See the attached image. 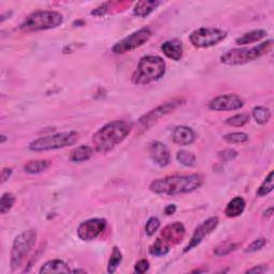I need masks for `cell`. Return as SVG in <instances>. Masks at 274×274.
Returning a JSON list of instances; mask_svg holds the SVG:
<instances>
[{
  "instance_id": "cell-1",
  "label": "cell",
  "mask_w": 274,
  "mask_h": 274,
  "mask_svg": "<svg viewBox=\"0 0 274 274\" xmlns=\"http://www.w3.org/2000/svg\"><path fill=\"white\" fill-rule=\"evenodd\" d=\"M204 183V177L199 174L175 175L156 179L152 181L149 188L157 195L175 196L194 192Z\"/></svg>"
},
{
  "instance_id": "cell-2",
  "label": "cell",
  "mask_w": 274,
  "mask_h": 274,
  "mask_svg": "<svg viewBox=\"0 0 274 274\" xmlns=\"http://www.w3.org/2000/svg\"><path fill=\"white\" fill-rule=\"evenodd\" d=\"M132 129V123L124 120H116L105 124L92 136L94 149L102 154L111 152L130 135Z\"/></svg>"
},
{
  "instance_id": "cell-3",
  "label": "cell",
  "mask_w": 274,
  "mask_h": 274,
  "mask_svg": "<svg viewBox=\"0 0 274 274\" xmlns=\"http://www.w3.org/2000/svg\"><path fill=\"white\" fill-rule=\"evenodd\" d=\"M166 72V63L159 56L143 57L132 75V83L135 85H148L161 79Z\"/></svg>"
},
{
  "instance_id": "cell-4",
  "label": "cell",
  "mask_w": 274,
  "mask_h": 274,
  "mask_svg": "<svg viewBox=\"0 0 274 274\" xmlns=\"http://www.w3.org/2000/svg\"><path fill=\"white\" fill-rule=\"evenodd\" d=\"M272 47L273 40H268L251 48L230 49L221 56L220 60L226 66H242L269 54Z\"/></svg>"
},
{
  "instance_id": "cell-5",
  "label": "cell",
  "mask_w": 274,
  "mask_h": 274,
  "mask_svg": "<svg viewBox=\"0 0 274 274\" xmlns=\"http://www.w3.org/2000/svg\"><path fill=\"white\" fill-rule=\"evenodd\" d=\"M62 22L63 16L59 12L40 10V11L29 14L20 24L19 29L24 33H34V31L56 28L60 26Z\"/></svg>"
},
{
  "instance_id": "cell-6",
  "label": "cell",
  "mask_w": 274,
  "mask_h": 274,
  "mask_svg": "<svg viewBox=\"0 0 274 274\" xmlns=\"http://www.w3.org/2000/svg\"><path fill=\"white\" fill-rule=\"evenodd\" d=\"M77 141L78 134L76 132H61L57 134L39 137V139L29 144L28 148L29 150L35 152H43L66 148V147L74 145Z\"/></svg>"
},
{
  "instance_id": "cell-7",
  "label": "cell",
  "mask_w": 274,
  "mask_h": 274,
  "mask_svg": "<svg viewBox=\"0 0 274 274\" xmlns=\"http://www.w3.org/2000/svg\"><path fill=\"white\" fill-rule=\"evenodd\" d=\"M37 238L38 235L33 229L23 231L15 238L11 250V256H10L11 257L10 266H11L12 271H16L19 267H22L29 253L35 248Z\"/></svg>"
},
{
  "instance_id": "cell-8",
  "label": "cell",
  "mask_w": 274,
  "mask_h": 274,
  "mask_svg": "<svg viewBox=\"0 0 274 274\" xmlns=\"http://www.w3.org/2000/svg\"><path fill=\"white\" fill-rule=\"evenodd\" d=\"M227 37V33L218 28H198L189 35L188 40L197 48H208L218 44Z\"/></svg>"
},
{
  "instance_id": "cell-9",
  "label": "cell",
  "mask_w": 274,
  "mask_h": 274,
  "mask_svg": "<svg viewBox=\"0 0 274 274\" xmlns=\"http://www.w3.org/2000/svg\"><path fill=\"white\" fill-rule=\"evenodd\" d=\"M184 99L182 98H176L172 101H168L156 108L150 111L149 113L145 114L143 117L139 120V126L142 130H148L153 124H155L162 117H165L166 115L173 113L175 109H177L180 105L184 103Z\"/></svg>"
},
{
  "instance_id": "cell-10",
  "label": "cell",
  "mask_w": 274,
  "mask_h": 274,
  "mask_svg": "<svg viewBox=\"0 0 274 274\" xmlns=\"http://www.w3.org/2000/svg\"><path fill=\"white\" fill-rule=\"evenodd\" d=\"M151 36L152 31L149 28H142L131 34L130 36L125 37L124 39L119 41L118 43H116L113 46L112 51L116 55H122L125 54V52L132 51L147 43V42L150 40Z\"/></svg>"
},
{
  "instance_id": "cell-11",
  "label": "cell",
  "mask_w": 274,
  "mask_h": 274,
  "mask_svg": "<svg viewBox=\"0 0 274 274\" xmlns=\"http://www.w3.org/2000/svg\"><path fill=\"white\" fill-rule=\"evenodd\" d=\"M106 226V220L90 218L79 224L77 228V236L83 241H93L104 233Z\"/></svg>"
},
{
  "instance_id": "cell-12",
  "label": "cell",
  "mask_w": 274,
  "mask_h": 274,
  "mask_svg": "<svg viewBox=\"0 0 274 274\" xmlns=\"http://www.w3.org/2000/svg\"><path fill=\"white\" fill-rule=\"evenodd\" d=\"M218 223H220V220L217 216H211L207 218L206 221H204V222L200 225H198L195 228L193 236L191 239H189L187 245L184 248L183 253H187L191 250H193L194 248L198 246L200 243H202L205 237L211 234L212 231L217 227Z\"/></svg>"
},
{
  "instance_id": "cell-13",
  "label": "cell",
  "mask_w": 274,
  "mask_h": 274,
  "mask_svg": "<svg viewBox=\"0 0 274 274\" xmlns=\"http://www.w3.org/2000/svg\"><path fill=\"white\" fill-rule=\"evenodd\" d=\"M244 106V101L234 93L218 96L209 102V109L214 112H231L237 111Z\"/></svg>"
},
{
  "instance_id": "cell-14",
  "label": "cell",
  "mask_w": 274,
  "mask_h": 274,
  "mask_svg": "<svg viewBox=\"0 0 274 274\" xmlns=\"http://www.w3.org/2000/svg\"><path fill=\"white\" fill-rule=\"evenodd\" d=\"M185 235V228L182 223L174 222L163 228L160 234V238L165 241L168 245H176L180 243Z\"/></svg>"
},
{
  "instance_id": "cell-15",
  "label": "cell",
  "mask_w": 274,
  "mask_h": 274,
  "mask_svg": "<svg viewBox=\"0 0 274 274\" xmlns=\"http://www.w3.org/2000/svg\"><path fill=\"white\" fill-rule=\"evenodd\" d=\"M148 152L152 162L160 166L165 167L171 163V153L167 146L161 142H152L148 147Z\"/></svg>"
},
{
  "instance_id": "cell-16",
  "label": "cell",
  "mask_w": 274,
  "mask_h": 274,
  "mask_svg": "<svg viewBox=\"0 0 274 274\" xmlns=\"http://www.w3.org/2000/svg\"><path fill=\"white\" fill-rule=\"evenodd\" d=\"M173 142L179 146L192 145L196 140L195 132L185 125L176 126L172 134Z\"/></svg>"
},
{
  "instance_id": "cell-17",
  "label": "cell",
  "mask_w": 274,
  "mask_h": 274,
  "mask_svg": "<svg viewBox=\"0 0 274 274\" xmlns=\"http://www.w3.org/2000/svg\"><path fill=\"white\" fill-rule=\"evenodd\" d=\"M161 50L163 54L174 61H179L183 56V45L179 40H170L162 44Z\"/></svg>"
},
{
  "instance_id": "cell-18",
  "label": "cell",
  "mask_w": 274,
  "mask_h": 274,
  "mask_svg": "<svg viewBox=\"0 0 274 274\" xmlns=\"http://www.w3.org/2000/svg\"><path fill=\"white\" fill-rule=\"evenodd\" d=\"M245 200L243 197L237 196L228 203L225 208V215L227 217H237L240 216L245 210Z\"/></svg>"
},
{
  "instance_id": "cell-19",
  "label": "cell",
  "mask_w": 274,
  "mask_h": 274,
  "mask_svg": "<svg viewBox=\"0 0 274 274\" xmlns=\"http://www.w3.org/2000/svg\"><path fill=\"white\" fill-rule=\"evenodd\" d=\"M160 5L161 3L156 2V0H150V2H148V0L147 2L146 0H142V2H139L135 5L133 13L136 16L144 18L149 16Z\"/></svg>"
},
{
  "instance_id": "cell-20",
  "label": "cell",
  "mask_w": 274,
  "mask_h": 274,
  "mask_svg": "<svg viewBox=\"0 0 274 274\" xmlns=\"http://www.w3.org/2000/svg\"><path fill=\"white\" fill-rule=\"evenodd\" d=\"M41 274L43 273H70L72 272L67 263L60 259H52L46 261L43 266L41 267Z\"/></svg>"
},
{
  "instance_id": "cell-21",
  "label": "cell",
  "mask_w": 274,
  "mask_h": 274,
  "mask_svg": "<svg viewBox=\"0 0 274 274\" xmlns=\"http://www.w3.org/2000/svg\"><path fill=\"white\" fill-rule=\"evenodd\" d=\"M93 154V149L90 146L80 145L73 149L70 153V161L74 163H81L88 161Z\"/></svg>"
},
{
  "instance_id": "cell-22",
  "label": "cell",
  "mask_w": 274,
  "mask_h": 274,
  "mask_svg": "<svg viewBox=\"0 0 274 274\" xmlns=\"http://www.w3.org/2000/svg\"><path fill=\"white\" fill-rule=\"evenodd\" d=\"M268 33L266 30L263 29H256V30H252L250 33L244 34L242 37L238 38L236 40V43L238 45H248L255 43V42L261 41L263 38H266Z\"/></svg>"
},
{
  "instance_id": "cell-23",
  "label": "cell",
  "mask_w": 274,
  "mask_h": 274,
  "mask_svg": "<svg viewBox=\"0 0 274 274\" xmlns=\"http://www.w3.org/2000/svg\"><path fill=\"white\" fill-rule=\"evenodd\" d=\"M50 165H51V162L48 160H33L25 164L24 170L27 174L36 175V174L45 172L50 167Z\"/></svg>"
},
{
  "instance_id": "cell-24",
  "label": "cell",
  "mask_w": 274,
  "mask_h": 274,
  "mask_svg": "<svg viewBox=\"0 0 274 274\" xmlns=\"http://www.w3.org/2000/svg\"><path fill=\"white\" fill-rule=\"evenodd\" d=\"M172 246L168 245L165 241H163L160 237L157 238L152 245L149 248V253L150 255L155 256V257H160V256H165L170 253Z\"/></svg>"
},
{
  "instance_id": "cell-25",
  "label": "cell",
  "mask_w": 274,
  "mask_h": 274,
  "mask_svg": "<svg viewBox=\"0 0 274 274\" xmlns=\"http://www.w3.org/2000/svg\"><path fill=\"white\" fill-rule=\"evenodd\" d=\"M252 116L258 124H266L271 119V111L265 106H256L253 108Z\"/></svg>"
},
{
  "instance_id": "cell-26",
  "label": "cell",
  "mask_w": 274,
  "mask_h": 274,
  "mask_svg": "<svg viewBox=\"0 0 274 274\" xmlns=\"http://www.w3.org/2000/svg\"><path fill=\"white\" fill-rule=\"evenodd\" d=\"M241 244L237 243V242H224V243H221L217 245L213 253L214 255L217 257H224L226 255H229L230 253L235 252Z\"/></svg>"
},
{
  "instance_id": "cell-27",
  "label": "cell",
  "mask_w": 274,
  "mask_h": 274,
  "mask_svg": "<svg viewBox=\"0 0 274 274\" xmlns=\"http://www.w3.org/2000/svg\"><path fill=\"white\" fill-rule=\"evenodd\" d=\"M121 261H122V253L117 246H115L113 249L112 255H111L108 263H107V272L115 273L116 271H117L118 267L120 266Z\"/></svg>"
},
{
  "instance_id": "cell-28",
  "label": "cell",
  "mask_w": 274,
  "mask_h": 274,
  "mask_svg": "<svg viewBox=\"0 0 274 274\" xmlns=\"http://www.w3.org/2000/svg\"><path fill=\"white\" fill-rule=\"evenodd\" d=\"M273 180H274V173H273V171H271L269 173V175L266 177L265 180H263V182L260 184L258 189H257L256 194H257L258 197L266 196V195H268L269 193H271L273 191V187H274Z\"/></svg>"
},
{
  "instance_id": "cell-29",
  "label": "cell",
  "mask_w": 274,
  "mask_h": 274,
  "mask_svg": "<svg viewBox=\"0 0 274 274\" xmlns=\"http://www.w3.org/2000/svg\"><path fill=\"white\" fill-rule=\"evenodd\" d=\"M177 161L186 167H193L196 164V156L194 153L186 151V150H180L177 152Z\"/></svg>"
},
{
  "instance_id": "cell-30",
  "label": "cell",
  "mask_w": 274,
  "mask_h": 274,
  "mask_svg": "<svg viewBox=\"0 0 274 274\" xmlns=\"http://www.w3.org/2000/svg\"><path fill=\"white\" fill-rule=\"evenodd\" d=\"M16 202V198L12 193H5L0 199V212L2 214H7L12 209Z\"/></svg>"
},
{
  "instance_id": "cell-31",
  "label": "cell",
  "mask_w": 274,
  "mask_h": 274,
  "mask_svg": "<svg viewBox=\"0 0 274 274\" xmlns=\"http://www.w3.org/2000/svg\"><path fill=\"white\" fill-rule=\"evenodd\" d=\"M249 121H250V115L245 113H241L228 118L226 120V124L235 126V128H241V126H244Z\"/></svg>"
},
{
  "instance_id": "cell-32",
  "label": "cell",
  "mask_w": 274,
  "mask_h": 274,
  "mask_svg": "<svg viewBox=\"0 0 274 274\" xmlns=\"http://www.w3.org/2000/svg\"><path fill=\"white\" fill-rule=\"evenodd\" d=\"M223 140L228 144H242L249 141V136L242 132H234L224 135Z\"/></svg>"
},
{
  "instance_id": "cell-33",
  "label": "cell",
  "mask_w": 274,
  "mask_h": 274,
  "mask_svg": "<svg viewBox=\"0 0 274 274\" xmlns=\"http://www.w3.org/2000/svg\"><path fill=\"white\" fill-rule=\"evenodd\" d=\"M160 221L157 217H150L148 220V222L146 223V234L148 236H153L157 230L160 228Z\"/></svg>"
},
{
  "instance_id": "cell-34",
  "label": "cell",
  "mask_w": 274,
  "mask_h": 274,
  "mask_svg": "<svg viewBox=\"0 0 274 274\" xmlns=\"http://www.w3.org/2000/svg\"><path fill=\"white\" fill-rule=\"evenodd\" d=\"M218 159L222 162H228V161H233L238 156V152L234 149H224L223 151H220L217 153Z\"/></svg>"
},
{
  "instance_id": "cell-35",
  "label": "cell",
  "mask_w": 274,
  "mask_h": 274,
  "mask_svg": "<svg viewBox=\"0 0 274 274\" xmlns=\"http://www.w3.org/2000/svg\"><path fill=\"white\" fill-rule=\"evenodd\" d=\"M266 244H267V239H265V238H259L257 240H254L248 246V249L245 250V253H255V252L261 250Z\"/></svg>"
},
{
  "instance_id": "cell-36",
  "label": "cell",
  "mask_w": 274,
  "mask_h": 274,
  "mask_svg": "<svg viewBox=\"0 0 274 274\" xmlns=\"http://www.w3.org/2000/svg\"><path fill=\"white\" fill-rule=\"evenodd\" d=\"M149 268H150V263H149V261L147 260V259H141L140 261H137V262H136L135 268H134V271H135L136 273L143 274V273H145V272L148 271Z\"/></svg>"
},
{
  "instance_id": "cell-37",
  "label": "cell",
  "mask_w": 274,
  "mask_h": 274,
  "mask_svg": "<svg viewBox=\"0 0 274 274\" xmlns=\"http://www.w3.org/2000/svg\"><path fill=\"white\" fill-rule=\"evenodd\" d=\"M107 10H108V3H105L102 6H100L99 8L94 9L93 11L91 12V14L96 15V16H102V15H104L105 13L107 12Z\"/></svg>"
},
{
  "instance_id": "cell-38",
  "label": "cell",
  "mask_w": 274,
  "mask_h": 274,
  "mask_svg": "<svg viewBox=\"0 0 274 274\" xmlns=\"http://www.w3.org/2000/svg\"><path fill=\"white\" fill-rule=\"evenodd\" d=\"M13 170L11 167H6L2 172V183H5L7 180H9V178L11 177Z\"/></svg>"
},
{
  "instance_id": "cell-39",
  "label": "cell",
  "mask_w": 274,
  "mask_h": 274,
  "mask_svg": "<svg viewBox=\"0 0 274 274\" xmlns=\"http://www.w3.org/2000/svg\"><path fill=\"white\" fill-rule=\"evenodd\" d=\"M267 271V267L263 266V265H260V266H256V267H253L251 269H249L246 271V273H265Z\"/></svg>"
},
{
  "instance_id": "cell-40",
  "label": "cell",
  "mask_w": 274,
  "mask_h": 274,
  "mask_svg": "<svg viewBox=\"0 0 274 274\" xmlns=\"http://www.w3.org/2000/svg\"><path fill=\"white\" fill-rule=\"evenodd\" d=\"M176 211H177L176 205H168L164 210V212L166 215H173Z\"/></svg>"
},
{
  "instance_id": "cell-41",
  "label": "cell",
  "mask_w": 274,
  "mask_h": 274,
  "mask_svg": "<svg viewBox=\"0 0 274 274\" xmlns=\"http://www.w3.org/2000/svg\"><path fill=\"white\" fill-rule=\"evenodd\" d=\"M272 214H273V208L272 207H270L269 209L266 210L265 212H263V216H265V217H271Z\"/></svg>"
},
{
  "instance_id": "cell-42",
  "label": "cell",
  "mask_w": 274,
  "mask_h": 274,
  "mask_svg": "<svg viewBox=\"0 0 274 274\" xmlns=\"http://www.w3.org/2000/svg\"><path fill=\"white\" fill-rule=\"evenodd\" d=\"M7 141V139H6V136L5 135H2V144H4L5 142Z\"/></svg>"
}]
</instances>
